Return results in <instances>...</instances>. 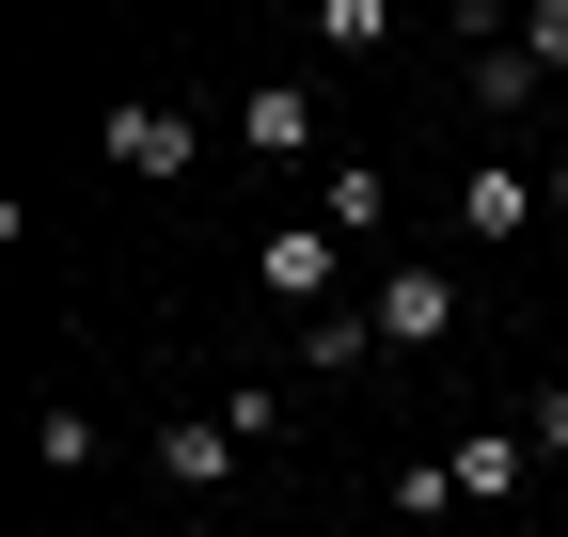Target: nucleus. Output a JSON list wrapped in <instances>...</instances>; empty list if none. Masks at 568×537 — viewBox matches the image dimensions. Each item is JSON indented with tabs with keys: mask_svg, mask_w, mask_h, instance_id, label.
Listing matches in <instances>:
<instances>
[{
	"mask_svg": "<svg viewBox=\"0 0 568 537\" xmlns=\"http://www.w3.org/2000/svg\"><path fill=\"white\" fill-rule=\"evenodd\" d=\"M364 316H379V348H443V332H458V268H379V285H364Z\"/></svg>",
	"mask_w": 568,
	"mask_h": 537,
	"instance_id": "1",
	"label": "nucleus"
},
{
	"mask_svg": "<svg viewBox=\"0 0 568 537\" xmlns=\"http://www.w3.org/2000/svg\"><path fill=\"white\" fill-rule=\"evenodd\" d=\"M332 268H347L332 222H268V237H253V285H268V301H316V316H332Z\"/></svg>",
	"mask_w": 568,
	"mask_h": 537,
	"instance_id": "2",
	"label": "nucleus"
},
{
	"mask_svg": "<svg viewBox=\"0 0 568 537\" xmlns=\"http://www.w3.org/2000/svg\"><path fill=\"white\" fill-rule=\"evenodd\" d=\"M95 143H111L126 174H190V159H205V126H190V111H159V95H126V111L95 126Z\"/></svg>",
	"mask_w": 568,
	"mask_h": 537,
	"instance_id": "3",
	"label": "nucleus"
},
{
	"mask_svg": "<svg viewBox=\"0 0 568 537\" xmlns=\"http://www.w3.org/2000/svg\"><path fill=\"white\" fill-rule=\"evenodd\" d=\"M237 143L253 159H316V80H253L237 95Z\"/></svg>",
	"mask_w": 568,
	"mask_h": 537,
	"instance_id": "4",
	"label": "nucleus"
},
{
	"mask_svg": "<svg viewBox=\"0 0 568 537\" xmlns=\"http://www.w3.org/2000/svg\"><path fill=\"white\" fill-rule=\"evenodd\" d=\"M458 237L474 253H521L537 237V174H458Z\"/></svg>",
	"mask_w": 568,
	"mask_h": 537,
	"instance_id": "5",
	"label": "nucleus"
},
{
	"mask_svg": "<svg viewBox=\"0 0 568 537\" xmlns=\"http://www.w3.org/2000/svg\"><path fill=\"white\" fill-rule=\"evenodd\" d=\"M379 206H395V174H364V159L316 174V222H332V237H379Z\"/></svg>",
	"mask_w": 568,
	"mask_h": 537,
	"instance_id": "6",
	"label": "nucleus"
},
{
	"mask_svg": "<svg viewBox=\"0 0 568 537\" xmlns=\"http://www.w3.org/2000/svg\"><path fill=\"white\" fill-rule=\"evenodd\" d=\"M159 475H174V490H222V475H237V427H222V412H205V427H159Z\"/></svg>",
	"mask_w": 568,
	"mask_h": 537,
	"instance_id": "7",
	"label": "nucleus"
},
{
	"mask_svg": "<svg viewBox=\"0 0 568 537\" xmlns=\"http://www.w3.org/2000/svg\"><path fill=\"white\" fill-rule=\"evenodd\" d=\"M443 475H458V506H506V490H521V427H474Z\"/></svg>",
	"mask_w": 568,
	"mask_h": 537,
	"instance_id": "8",
	"label": "nucleus"
},
{
	"mask_svg": "<svg viewBox=\"0 0 568 537\" xmlns=\"http://www.w3.org/2000/svg\"><path fill=\"white\" fill-rule=\"evenodd\" d=\"M474 111H537V48H521V32L474 48Z\"/></svg>",
	"mask_w": 568,
	"mask_h": 537,
	"instance_id": "9",
	"label": "nucleus"
},
{
	"mask_svg": "<svg viewBox=\"0 0 568 537\" xmlns=\"http://www.w3.org/2000/svg\"><path fill=\"white\" fill-rule=\"evenodd\" d=\"M364 348H379V316H364V301H332V316L301 332V364H316V379H347V364H364Z\"/></svg>",
	"mask_w": 568,
	"mask_h": 537,
	"instance_id": "10",
	"label": "nucleus"
},
{
	"mask_svg": "<svg viewBox=\"0 0 568 537\" xmlns=\"http://www.w3.org/2000/svg\"><path fill=\"white\" fill-rule=\"evenodd\" d=\"M32 458L48 475H95V412H32Z\"/></svg>",
	"mask_w": 568,
	"mask_h": 537,
	"instance_id": "11",
	"label": "nucleus"
},
{
	"mask_svg": "<svg viewBox=\"0 0 568 537\" xmlns=\"http://www.w3.org/2000/svg\"><path fill=\"white\" fill-rule=\"evenodd\" d=\"M521 48H537V80H568V0H537V17H521Z\"/></svg>",
	"mask_w": 568,
	"mask_h": 537,
	"instance_id": "12",
	"label": "nucleus"
},
{
	"mask_svg": "<svg viewBox=\"0 0 568 537\" xmlns=\"http://www.w3.org/2000/svg\"><path fill=\"white\" fill-rule=\"evenodd\" d=\"M521 427H537V458H568V395H537V412H521Z\"/></svg>",
	"mask_w": 568,
	"mask_h": 537,
	"instance_id": "13",
	"label": "nucleus"
},
{
	"mask_svg": "<svg viewBox=\"0 0 568 537\" xmlns=\"http://www.w3.org/2000/svg\"><path fill=\"white\" fill-rule=\"evenodd\" d=\"M537 190H552V206H568V143H552V174H537Z\"/></svg>",
	"mask_w": 568,
	"mask_h": 537,
	"instance_id": "14",
	"label": "nucleus"
}]
</instances>
